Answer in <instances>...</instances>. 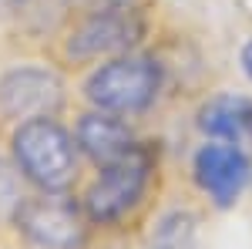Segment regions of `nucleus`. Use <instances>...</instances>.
<instances>
[{"label":"nucleus","instance_id":"6","mask_svg":"<svg viewBox=\"0 0 252 249\" xmlns=\"http://www.w3.org/2000/svg\"><path fill=\"white\" fill-rule=\"evenodd\" d=\"M64 108V81L51 68L24 64L0 77V115L10 121L54 118Z\"/></svg>","mask_w":252,"mask_h":249},{"label":"nucleus","instance_id":"13","mask_svg":"<svg viewBox=\"0 0 252 249\" xmlns=\"http://www.w3.org/2000/svg\"><path fill=\"white\" fill-rule=\"evenodd\" d=\"M31 0H0V14H7V10H20V7H27Z\"/></svg>","mask_w":252,"mask_h":249},{"label":"nucleus","instance_id":"8","mask_svg":"<svg viewBox=\"0 0 252 249\" xmlns=\"http://www.w3.org/2000/svg\"><path fill=\"white\" fill-rule=\"evenodd\" d=\"M74 142H78V152L88 155L94 165H108L121 158L125 152H131L138 142L131 125L125 121L121 115H111V111H88V115L78 118L74 125Z\"/></svg>","mask_w":252,"mask_h":249},{"label":"nucleus","instance_id":"11","mask_svg":"<svg viewBox=\"0 0 252 249\" xmlns=\"http://www.w3.org/2000/svg\"><path fill=\"white\" fill-rule=\"evenodd\" d=\"M125 3H135V0H71V7L84 10H104V7H125Z\"/></svg>","mask_w":252,"mask_h":249},{"label":"nucleus","instance_id":"7","mask_svg":"<svg viewBox=\"0 0 252 249\" xmlns=\"http://www.w3.org/2000/svg\"><path fill=\"white\" fill-rule=\"evenodd\" d=\"M192 175L198 189L212 199L219 209H232L252 182V155L229 142H205L192 158Z\"/></svg>","mask_w":252,"mask_h":249},{"label":"nucleus","instance_id":"2","mask_svg":"<svg viewBox=\"0 0 252 249\" xmlns=\"http://www.w3.org/2000/svg\"><path fill=\"white\" fill-rule=\"evenodd\" d=\"M10 155L37 192H67L78 182V142L58 118L20 121L10 138Z\"/></svg>","mask_w":252,"mask_h":249},{"label":"nucleus","instance_id":"10","mask_svg":"<svg viewBox=\"0 0 252 249\" xmlns=\"http://www.w3.org/2000/svg\"><path fill=\"white\" fill-rule=\"evenodd\" d=\"M24 182H27V178L20 175L17 162L0 155V226H7V222L17 219L20 206H24V199H27Z\"/></svg>","mask_w":252,"mask_h":249},{"label":"nucleus","instance_id":"4","mask_svg":"<svg viewBox=\"0 0 252 249\" xmlns=\"http://www.w3.org/2000/svg\"><path fill=\"white\" fill-rule=\"evenodd\" d=\"M148 24L135 3L125 7H104V10H84L61 37V54L74 64L88 61H108L115 54L135 51L145 37Z\"/></svg>","mask_w":252,"mask_h":249},{"label":"nucleus","instance_id":"3","mask_svg":"<svg viewBox=\"0 0 252 249\" xmlns=\"http://www.w3.org/2000/svg\"><path fill=\"white\" fill-rule=\"evenodd\" d=\"M165 84V71L161 61L152 54H115V58L101 61L91 77L84 81V98L111 115L131 118V115H145L161 95Z\"/></svg>","mask_w":252,"mask_h":249},{"label":"nucleus","instance_id":"1","mask_svg":"<svg viewBox=\"0 0 252 249\" xmlns=\"http://www.w3.org/2000/svg\"><path fill=\"white\" fill-rule=\"evenodd\" d=\"M155 172L158 152L141 142L121 158L97 165V175L91 178V185L84 189V199H81L88 222L91 226H121L125 219H131L152 189Z\"/></svg>","mask_w":252,"mask_h":249},{"label":"nucleus","instance_id":"12","mask_svg":"<svg viewBox=\"0 0 252 249\" xmlns=\"http://www.w3.org/2000/svg\"><path fill=\"white\" fill-rule=\"evenodd\" d=\"M239 61H242V71H246V77L252 81V37L242 44V54H239Z\"/></svg>","mask_w":252,"mask_h":249},{"label":"nucleus","instance_id":"9","mask_svg":"<svg viewBox=\"0 0 252 249\" xmlns=\"http://www.w3.org/2000/svg\"><path fill=\"white\" fill-rule=\"evenodd\" d=\"M198 128L209 135V138L239 145L242 152L252 155V98H246V95H215L212 101L202 105V111H198Z\"/></svg>","mask_w":252,"mask_h":249},{"label":"nucleus","instance_id":"5","mask_svg":"<svg viewBox=\"0 0 252 249\" xmlns=\"http://www.w3.org/2000/svg\"><path fill=\"white\" fill-rule=\"evenodd\" d=\"M14 226L34 249H84L91 222L67 192H37L24 199Z\"/></svg>","mask_w":252,"mask_h":249}]
</instances>
